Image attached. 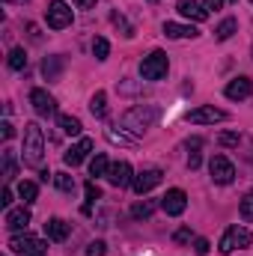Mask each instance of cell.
<instances>
[{"label": "cell", "instance_id": "cell-1", "mask_svg": "<svg viewBox=\"0 0 253 256\" xmlns=\"http://www.w3.org/2000/svg\"><path fill=\"white\" fill-rule=\"evenodd\" d=\"M158 116H161V108H158V104H134L131 110L122 114V120H120V122H122L126 131H131V134L137 137V134H143L146 128L155 126V122H158Z\"/></svg>", "mask_w": 253, "mask_h": 256}, {"label": "cell", "instance_id": "cell-2", "mask_svg": "<svg viewBox=\"0 0 253 256\" xmlns=\"http://www.w3.org/2000/svg\"><path fill=\"white\" fill-rule=\"evenodd\" d=\"M21 158L27 167H39L45 158V134L36 122L24 126V146H21Z\"/></svg>", "mask_w": 253, "mask_h": 256}, {"label": "cell", "instance_id": "cell-3", "mask_svg": "<svg viewBox=\"0 0 253 256\" xmlns=\"http://www.w3.org/2000/svg\"><path fill=\"white\" fill-rule=\"evenodd\" d=\"M250 242H253L250 230H244V226L232 224V226H226V232L220 236V244H218V250H220V254H232L236 248H250Z\"/></svg>", "mask_w": 253, "mask_h": 256}, {"label": "cell", "instance_id": "cell-4", "mask_svg": "<svg viewBox=\"0 0 253 256\" xmlns=\"http://www.w3.org/2000/svg\"><path fill=\"white\" fill-rule=\"evenodd\" d=\"M167 68H170L167 54H164V51H152L149 57H143L140 74H143V80H161V78L167 74Z\"/></svg>", "mask_w": 253, "mask_h": 256}, {"label": "cell", "instance_id": "cell-5", "mask_svg": "<svg viewBox=\"0 0 253 256\" xmlns=\"http://www.w3.org/2000/svg\"><path fill=\"white\" fill-rule=\"evenodd\" d=\"M72 18H74L72 15V6L66 0H51L48 9H45V21H48L51 30H66L72 24Z\"/></svg>", "mask_w": 253, "mask_h": 256}, {"label": "cell", "instance_id": "cell-6", "mask_svg": "<svg viewBox=\"0 0 253 256\" xmlns=\"http://www.w3.org/2000/svg\"><path fill=\"white\" fill-rule=\"evenodd\" d=\"M9 250H12V254H21V256H30V254H36V250H48V244H45L39 236H30V232L24 230V232H15V236L9 238Z\"/></svg>", "mask_w": 253, "mask_h": 256}, {"label": "cell", "instance_id": "cell-7", "mask_svg": "<svg viewBox=\"0 0 253 256\" xmlns=\"http://www.w3.org/2000/svg\"><path fill=\"white\" fill-rule=\"evenodd\" d=\"M208 173H212V182L214 185H230L236 179V167H232V161L226 155H214L208 161Z\"/></svg>", "mask_w": 253, "mask_h": 256}, {"label": "cell", "instance_id": "cell-8", "mask_svg": "<svg viewBox=\"0 0 253 256\" xmlns=\"http://www.w3.org/2000/svg\"><path fill=\"white\" fill-rule=\"evenodd\" d=\"M161 208L170 214V218H179L185 208H188V194L182 188H170V191L161 196Z\"/></svg>", "mask_w": 253, "mask_h": 256}, {"label": "cell", "instance_id": "cell-9", "mask_svg": "<svg viewBox=\"0 0 253 256\" xmlns=\"http://www.w3.org/2000/svg\"><path fill=\"white\" fill-rule=\"evenodd\" d=\"M224 120H226V114L214 104H202V108L188 114V122H194V126H214V122H224Z\"/></svg>", "mask_w": 253, "mask_h": 256}, {"label": "cell", "instance_id": "cell-10", "mask_svg": "<svg viewBox=\"0 0 253 256\" xmlns=\"http://www.w3.org/2000/svg\"><path fill=\"white\" fill-rule=\"evenodd\" d=\"M161 179H164V173H161L158 167H149V170H140V173L134 176L131 188H134V191H137L140 196H143V194H149V191H152L155 185H161Z\"/></svg>", "mask_w": 253, "mask_h": 256}, {"label": "cell", "instance_id": "cell-11", "mask_svg": "<svg viewBox=\"0 0 253 256\" xmlns=\"http://www.w3.org/2000/svg\"><path fill=\"white\" fill-rule=\"evenodd\" d=\"M30 104H33V110H36L39 116H45V120L57 114V102H54V96H48V92L39 90V86L30 90Z\"/></svg>", "mask_w": 253, "mask_h": 256}, {"label": "cell", "instance_id": "cell-12", "mask_svg": "<svg viewBox=\"0 0 253 256\" xmlns=\"http://www.w3.org/2000/svg\"><path fill=\"white\" fill-rule=\"evenodd\" d=\"M114 188H128L131 182H134V176H131V164L128 161H116V164H110V170H108V176H104Z\"/></svg>", "mask_w": 253, "mask_h": 256}, {"label": "cell", "instance_id": "cell-13", "mask_svg": "<svg viewBox=\"0 0 253 256\" xmlns=\"http://www.w3.org/2000/svg\"><path fill=\"white\" fill-rule=\"evenodd\" d=\"M90 152H92V140H90V137H80L74 146H68V149L63 152V161L68 164V167H78Z\"/></svg>", "mask_w": 253, "mask_h": 256}, {"label": "cell", "instance_id": "cell-14", "mask_svg": "<svg viewBox=\"0 0 253 256\" xmlns=\"http://www.w3.org/2000/svg\"><path fill=\"white\" fill-rule=\"evenodd\" d=\"M226 98H232V102H242V98H250V92H253V80L250 78H232L230 84H226Z\"/></svg>", "mask_w": 253, "mask_h": 256}, {"label": "cell", "instance_id": "cell-15", "mask_svg": "<svg viewBox=\"0 0 253 256\" xmlns=\"http://www.w3.org/2000/svg\"><path fill=\"white\" fill-rule=\"evenodd\" d=\"M27 224H30V208H27V206H21V208H9V212H6V226H9L12 232L27 230Z\"/></svg>", "mask_w": 253, "mask_h": 256}, {"label": "cell", "instance_id": "cell-16", "mask_svg": "<svg viewBox=\"0 0 253 256\" xmlns=\"http://www.w3.org/2000/svg\"><path fill=\"white\" fill-rule=\"evenodd\" d=\"M176 9H179V15H185V18H190V21H206V18H208V9L200 6L196 0H179Z\"/></svg>", "mask_w": 253, "mask_h": 256}, {"label": "cell", "instance_id": "cell-17", "mask_svg": "<svg viewBox=\"0 0 253 256\" xmlns=\"http://www.w3.org/2000/svg\"><path fill=\"white\" fill-rule=\"evenodd\" d=\"M164 36H170V39H194V36H200V30H196V27H190V24L167 21V24H164Z\"/></svg>", "mask_w": 253, "mask_h": 256}, {"label": "cell", "instance_id": "cell-18", "mask_svg": "<svg viewBox=\"0 0 253 256\" xmlns=\"http://www.w3.org/2000/svg\"><path fill=\"white\" fill-rule=\"evenodd\" d=\"M45 236H48L51 242H66V238H68V224H66L63 218H51V220L45 224Z\"/></svg>", "mask_w": 253, "mask_h": 256}, {"label": "cell", "instance_id": "cell-19", "mask_svg": "<svg viewBox=\"0 0 253 256\" xmlns=\"http://www.w3.org/2000/svg\"><path fill=\"white\" fill-rule=\"evenodd\" d=\"M90 110H92V116H96V120H104V116H108V96H104L102 90L90 98Z\"/></svg>", "mask_w": 253, "mask_h": 256}, {"label": "cell", "instance_id": "cell-20", "mask_svg": "<svg viewBox=\"0 0 253 256\" xmlns=\"http://www.w3.org/2000/svg\"><path fill=\"white\" fill-rule=\"evenodd\" d=\"M152 212H155V202H152V200H143V202H134V206H131V218H134V220H149Z\"/></svg>", "mask_w": 253, "mask_h": 256}, {"label": "cell", "instance_id": "cell-21", "mask_svg": "<svg viewBox=\"0 0 253 256\" xmlns=\"http://www.w3.org/2000/svg\"><path fill=\"white\" fill-rule=\"evenodd\" d=\"M104 137H108L110 143H116V146H134V143H137V137H134V134L116 131V128H108V131H104Z\"/></svg>", "mask_w": 253, "mask_h": 256}, {"label": "cell", "instance_id": "cell-22", "mask_svg": "<svg viewBox=\"0 0 253 256\" xmlns=\"http://www.w3.org/2000/svg\"><path fill=\"white\" fill-rule=\"evenodd\" d=\"M6 63H9L12 72L27 68V54H24V48H12V51H9V57H6Z\"/></svg>", "mask_w": 253, "mask_h": 256}, {"label": "cell", "instance_id": "cell-23", "mask_svg": "<svg viewBox=\"0 0 253 256\" xmlns=\"http://www.w3.org/2000/svg\"><path fill=\"white\" fill-rule=\"evenodd\" d=\"M236 30H238V21H236V18H226V21H220V24H218L214 36H218L220 42H226V39H230V36H232Z\"/></svg>", "mask_w": 253, "mask_h": 256}, {"label": "cell", "instance_id": "cell-24", "mask_svg": "<svg viewBox=\"0 0 253 256\" xmlns=\"http://www.w3.org/2000/svg\"><path fill=\"white\" fill-rule=\"evenodd\" d=\"M108 170H110V164H108V155H96L92 161H90V176H108Z\"/></svg>", "mask_w": 253, "mask_h": 256}, {"label": "cell", "instance_id": "cell-25", "mask_svg": "<svg viewBox=\"0 0 253 256\" xmlns=\"http://www.w3.org/2000/svg\"><path fill=\"white\" fill-rule=\"evenodd\" d=\"M60 128H63L68 137H78L84 126H80V120H78V116H68V114H63V116H60Z\"/></svg>", "mask_w": 253, "mask_h": 256}, {"label": "cell", "instance_id": "cell-26", "mask_svg": "<svg viewBox=\"0 0 253 256\" xmlns=\"http://www.w3.org/2000/svg\"><path fill=\"white\" fill-rule=\"evenodd\" d=\"M18 196L24 200V206H27V202H33V200L39 196V188H36V182H18Z\"/></svg>", "mask_w": 253, "mask_h": 256}, {"label": "cell", "instance_id": "cell-27", "mask_svg": "<svg viewBox=\"0 0 253 256\" xmlns=\"http://www.w3.org/2000/svg\"><path fill=\"white\" fill-rule=\"evenodd\" d=\"M15 155H12V149H3V179L9 182V179H15Z\"/></svg>", "mask_w": 253, "mask_h": 256}, {"label": "cell", "instance_id": "cell-28", "mask_svg": "<svg viewBox=\"0 0 253 256\" xmlns=\"http://www.w3.org/2000/svg\"><path fill=\"white\" fill-rule=\"evenodd\" d=\"M92 54H96V60H108V54H110V45H108V39L96 36V39H92Z\"/></svg>", "mask_w": 253, "mask_h": 256}, {"label": "cell", "instance_id": "cell-29", "mask_svg": "<svg viewBox=\"0 0 253 256\" xmlns=\"http://www.w3.org/2000/svg\"><path fill=\"white\" fill-rule=\"evenodd\" d=\"M60 66H63V60H60V57H51V60H45V63H42L45 78H48V80H54V78L60 74Z\"/></svg>", "mask_w": 253, "mask_h": 256}, {"label": "cell", "instance_id": "cell-30", "mask_svg": "<svg viewBox=\"0 0 253 256\" xmlns=\"http://www.w3.org/2000/svg\"><path fill=\"white\" fill-rule=\"evenodd\" d=\"M54 185H57L60 191H66V194L74 191V179H72L68 173H54Z\"/></svg>", "mask_w": 253, "mask_h": 256}, {"label": "cell", "instance_id": "cell-31", "mask_svg": "<svg viewBox=\"0 0 253 256\" xmlns=\"http://www.w3.org/2000/svg\"><path fill=\"white\" fill-rule=\"evenodd\" d=\"M96 200H102L98 185H96V182H86V206H84V214H90V206H92Z\"/></svg>", "mask_w": 253, "mask_h": 256}, {"label": "cell", "instance_id": "cell-32", "mask_svg": "<svg viewBox=\"0 0 253 256\" xmlns=\"http://www.w3.org/2000/svg\"><path fill=\"white\" fill-rule=\"evenodd\" d=\"M238 212H242V218H244V220H253V191L244 194V200H242Z\"/></svg>", "mask_w": 253, "mask_h": 256}, {"label": "cell", "instance_id": "cell-33", "mask_svg": "<svg viewBox=\"0 0 253 256\" xmlns=\"http://www.w3.org/2000/svg\"><path fill=\"white\" fill-rule=\"evenodd\" d=\"M218 146H238V134L236 131H224L218 137Z\"/></svg>", "mask_w": 253, "mask_h": 256}, {"label": "cell", "instance_id": "cell-34", "mask_svg": "<svg viewBox=\"0 0 253 256\" xmlns=\"http://www.w3.org/2000/svg\"><path fill=\"white\" fill-rule=\"evenodd\" d=\"M108 254V244L104 242H90L86 244V256H104Z\"/></svg>", "mask_w": 253, "mask_h": 256}, {"label": "cell", "instance_id": "cell-35", "mask_svg": "<svg viewBox=\"0 0 253 256\" xmlns=\"http://www.w3.org/2000/svg\"><path fill=\"white\" fill-rule=\"evenodd\" d=\"M208 250H212V244H208V238H194V254L206 256Z\"/></svg>", "mask_w": 253, "mask_h": 256}, {"label": "cell", "instance_id": "cell-36", "mask_svg": "<svg viewBox=\"0 0 253 256\" xmlns=\"http://www.w3.org/2000/svg\"><path fill=\"white\" fill-rule=\"evenodd\" d=\"M173 242H176V244H188V242H190V226H182V230H176Z\"/></svg>", "mask_w": 253, "mask_h": 256}, {"label": "cell", "instance_id": "cell-37", "mask_svg": "<svg viewBox=\"0 0 253 256\" xmlns=\"http://www.w3.org/2000/svg\"><path fill=\"white\" fill-rule=\"evenodd\" d=\"M224 3H236V0H202V6H206L208 12H212V9H220Z\"/></svg>", "mask_w": 253, "mask_h": 256}, {"label": "cell", "instance_id": "cell-38", "mask_svg": "<svg viewBox=\"0 0 253 256\" xmlns=\"http://www.w3.org/2000/svg\"><path fill=\"white\" fill-rule=\"evenodd\" d=\"M0 206H3V208H9V206H12V191H9V188L0 194Z\"/></svg>", "mask_w": 253, "mask_h": 256}, {"label": "cell", "instance_id": "cell-39", "mask_svg": "<svg viewBox=\"0 0 253 256\" xmlns=\"http://www.w3.org/2000/svg\"><path fill=\"white\" fill-rule=\"evenodd\" d=\"M3 140H12V134H15V128H12V122H9V120H6V122H3Z\"/></svg>", "mask_w": 253, "mask_h": 256}, {"label": "cell", "instance_id": "cell-40", "mask_svg": "<svg viewBox=\"0 0 253 256\" xmlns=\"http://www.w3.org/2000/svg\"><path fill=\"white\" fill-rule=\"evenodd\" d=\"M188 167H190V170H196V167H200V152H196V149L190 152V158H188Z\"/></svg>", "mask_w": 253, "mask_h": 256}, {"label": "cell", "instance_id": "cell-41", "mask_svg": "<svg viewBox=\"0 0 253 256\" xmlns=\"http://www.w3.org/2000/svg\"><path fill=\"white\" fill-rule=\"evenodd\" d=\"M74 6H80V9H90V6H96V0H72Z\"/></svg>", "mask_w": 253, "mask_h": 256}, {"label": "cell", "instance_id": "cell-42", "mask_svg": "<svg viewBox=\"0 0 253 256\" xmlns=\"http://www.w3.org/2000/svg\"><path fill=\"white\" fill-rule=\"evenodd\" d=\"M30 256H48V250H36V254H30Z\"/></svg>", "mask_w": 253, "mask_h": 256}, {"label": "cell", "instance_id": "cell-43", "mask_svg": "<svg viewBox=\"0 0 253 256\" xmlns=\"http://www.w3.org/2000/svg\"><path fill=\"white\" fill-rule=\"evenodd\" d=\"M3 3H27V0H3Z\"/></svg>", "mask_w": 253, "mask_h": 256}]
</instances>
